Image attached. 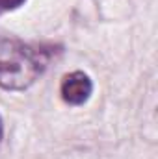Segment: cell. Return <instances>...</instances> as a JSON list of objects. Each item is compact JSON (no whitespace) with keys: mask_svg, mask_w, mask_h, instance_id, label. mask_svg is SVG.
Returning <instances> with one entry per match:
<instances>
[{"mask_svg":"<svg viewBox=\"0 0 158 159\" xmlns=\"http://www.w3.org/2000/svg\"><path fill=\"white\" fill-rule=\"evenodd\" d=\"M45 70L39 50L22 41L0 35V87L7 91L28 89Z\"/></svg>","mask_w":158,"mask_h":159,"instance_id":"6da1fadb","label":"cell"},{"mask_svg":"<svg viewBox=\"0 0 158 159\" xmlns=\"http://www.w3.org/2000/svg\"><path fill=\"white\" fill-rule=\"evenodd\" d=\"M91 91H93V83H91L89 76L80 72V70L67 74L62 81V96L71 106L84 104L89 98Z\"/></svg>","mask_w":158,"mask_h":159,"instance_id":"7a4b0ae2","label":"cell"},{"mask_svg":"<svg viewBox=\"0 0 158 159\" xmlns=\"http://www.w3.org/2000/svg\"><path fill=\"white\" fill-rule=\"evenodd\" d=\"M26 0H0V13H6V11H11V9H17L19 6H22Z\"/></svg>","mask_w":158,"mask_h":159,"instance_id":"3957f363","label":"cell"},{"mask_svg":"<svg viewBox=\"0 0 158 159\" xmlns=\"http://www.w3.org/2000/svg\"><path fill=\"white\" fill-rule=\"evenodd\" d=\"M2 131H4V126H2V119H0V141H2Z\"/></svg>","mask_w":158,"mask_h":159,"instance_id":"277c9868","label":"cell"}]
</instances>
